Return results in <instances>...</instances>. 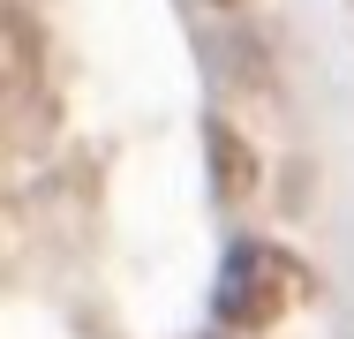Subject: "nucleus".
<instances>
[{
    "label": "nucleus",
    "mask_w": 354,
    "mask_h": 339,
    "mask_svg": "<svg viewBox=\"0 0 354 339\" xmlns=\"http://www.w3.org/2000/svg\"><path fill=\"white\" fill-rule=\"evenodd\" d=\"M218 8H234V0H218Z\"/></svg>",
    "instance_id": "obj_3"
},
{
    "label": "nucleus",
    "mask_w": 354,
    "mask_h": 339,
    "mask_svg": "<svg viewBox=\"0 0 354 339\" xmlns=\"http://www.w3.org/2000/svg\"><path fill=\"white\" fill-rule=\"evenodd\" d=\"M212 151H218V189L241 196V189H249V151H234V136H226V129H212Z\"/></svg>",
    "instance_id": "obj_2"
},
{
    "label": "nucleus",
    "mask_w": 354,
    "mask_h": 339,
    "mask_svg": "<svg viewBox=\"0 0 354 339\" xmlns=\"http://www.w3.org/2000/svg\"><path fill=\"white\" fill-rule=\"evenodd\" d=\"M309 294V271L294 264L286 249L272 241H241V249H226V264H218V324H234V332H264V324H279L286 309Z\"/></svg>",
    "instance_id": "obj_1"
}]
</instances>
